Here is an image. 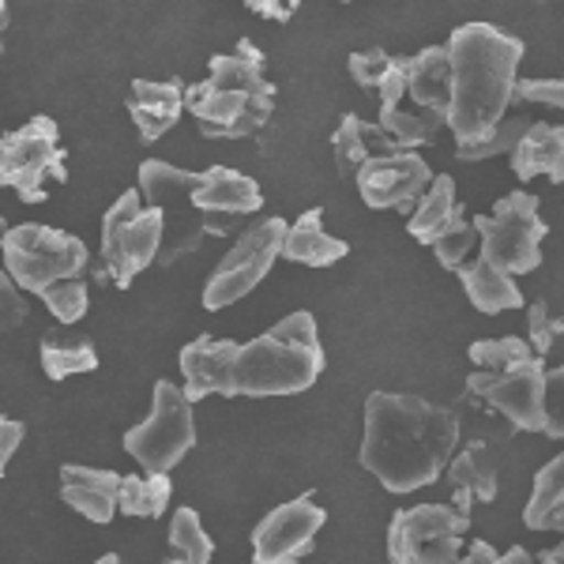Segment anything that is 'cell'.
<instances>
[{
	"instance_id": "obj_8",
	"label": "cell",
	"mask_w": 564,
	"mask_h": 564,
	"mask_svg": "<svg viewBox=\"0 0 564 564\" xmlns=\"http://www.w3.org/2000/svg\"><path fill=\"white\" fill-rule=\"evenodd\" d=\"M45 181H68V151L53 117H31L23 129L0 135V188L20 193L23 204H42Z\"/></svg>"
},
{
	"instance_id": "obj_13",
	"label": "cell",
	"mask_w": 564,
	"mask_h": 564,
	"mask_svg": "<svg viewBox=\"0 0 564 564\" xmlns=\"http://www.w3.org/2000/svg\"><path fill=\"white\" fill-rule=\"evenodd\" d=\"M327 523V512L313 497H297L271 508L252 531V564H302Z\"/></svg>"
},
{
	"instance_id": "obj_36",
	"label": "cell",
	"mask_w": 564,
	"mask_h": 564,
	"mask_svg": "<svg viewBox=\"0 0 564 564\" xmlns=\"http://www.w3.org/2000/svg\"><path fill=\"white\" fill-rule=\"evenodd\" d=\"M545 106V109H564V84L561 79H516L512 87V106Z\"/></svg>"
},
{
	"instance_id": "obj_35",
	"label": "cell",
	"mask_w": 564,
	"mask_h": 564,
	"mask_svg": "<svg viewBox=\"0 0 564 564\" xmlns=\"http://www.w3.org/2000/svg\"><path fill=\"white\" fill-rule=\"evenodd\" d=\"M475 245H478V234H475V226H470V218H467V226H459V230L444 234L441 241H433V252H436V260H441V268L459 271L463 263H470L467 257L475 252Z\"/></svg>"
},
{
	"instance_id": "obj_42",
	"label": "cell",
	"mask_w": 564,
	"mask_h": 564,
	"mask_svg": "<svg viewBox=\"0 0 564 564\" xmlns=\"http://www.w3.org/2000/svg\"><path fill=\"white\" fill-rule=\"evenodd\" d=\"M494 564H534V557L523 550V545H512V550H508V553H497Z\"/></svg>"
},
{
	"instance_id": "obj_25",
	"label": "cell",
	"mask_w": 564,
	"mask_h": 564,
	"mask_svg": "<svg viewBox=\"0 0 564 564\" xmlns=\"http://www.w3.org/2000/svg\"><path fill=\"white\" fill-rule=\"evenodd\" d=\"M42 369L50 380H68L79 372L98 369V350L84 332H72L68 324H57L42 335Z\"/></svg>"
},
{
	"instance_id": "obj_12",
	"label": "cell",
	"mask_w": 564,
	"mask_h": 564,
	"mask_svg": "<svg viewBox=\"0 0 564 564\" xmlns=\"http://www.w3.org/2000/svg\"><path fill=\"white\" fill-rule=\"evenodd\" d=\"M470 395H481L494 411H500L520 433H545L550 430V417H545V361L542 358H523L508 369H481L470 372L467 380Z\"/></svg>"
},
{
	"instance_id": "obj_20",
	"label": "cell",
	"mask_w": 564,
	"mask_h": 564,
	"mask_svg": "<svg viewBox=\"0 0 564 564\" xmlns=\"http://www.w3.org/2000/svg\"><path fill=\"white\" fill-rule=\"evenodd\" d=\"M459 226H467V212H463V204H459L456 181L448 174H436L430 181V188L422 193V199L414 204L406 230H411L414 241L433 245V241H441L444 234L459 230Z\"/></svg>"
},
{
	"instance_id": "obj_19",
	"label": "cell",
	"mask_w": 564,
	"mask_h": 564,
	"mask_svg": "<svg viewBox=\"0 0 564 564\" xmlns=\"http://www.w3.org/2000/svg\"><path fill=\"white\" fill-rule=\"evenodd\" d=\"M444 475H448L452 489H456V512L470 516V505H494L497 500V463L489 456V448L481 441H470L467 448L452 452V459L444 463Z\"/></svg>"
},
{
	"instance_id": "obj_39",
	"label": "cell",
	"mask_w": 564,
	"mask_h": 564,
	"mask_svg": "<svg viewBox=\"0 0 564 564\" xmlns=\"http://www.w3.org/2000/svg\"><path fill=\"white\" fill-rule=\"evenodd\" d=\"M561 384H564V377H561V369H553V372H545V417H550V430H553V441H561L564 436V425H561Z\"/></svg>"
},
{
	"instance_id": "obj_18",
	"label": "cell",
	"mask_w": 564,
	"mask_h": 564,
	"mask_svg": "<svg viewBox=\"0 0 564 564\" xmlns=\"http://www.w3.org/2000/svg\"><path fill=\"white\" fill-rule=\"evenodd\" d=\"M406 95L414 98L417 113L444 124L452 102V65L444 45H430V50L406 57Z\"/></svg>"
},
{
	"instance_id": "obj_38",
	"label": "cell",
	"mask_w": 564,
	"mask_h": 564,
	"mask_svg": "<svg viewBox=\"0 0 564 564\" xmlns=\"http://www.w3.org/2000/svg\"><path fill=\"white\" fill-rule=\"evenodd\" d=\"M23 436H26V425L20 422V417L0 414V478L8 475V463H12V456L20 452Z\"/></svg>"
},
{
	"instance_id": "obj_24",
	"label": "cell",
	"mask_w": 564,
	"mask_h": 564,
	"mask_svg": "<svg viewBox=\"0 0 564 564\" xmlns=\"http://www.w3.org/2000/svg\"><path fill=\"white\" fill-rule=\"evenodd\" d=\"M463 290H467L470 305L478 308V313L486 316H497V313H508V308H520L523 305V294L520 286H516V275H505L500 268H494V263L486 260H475V263H463V268L456 271Z\"/></svg>"
},
{
	"instance_id": "obj_21",
	"label": "cell",
	"mask_w": 564,
	"mask_h": 564,
	"mask_svg": "<svg viewBox=\"0 0 564 564\" xmlns=\"http://www.w3.org/2000/svg\"><path fill=\"white\" fill-rule=\"evenodd\" d=\"M350 252L347 241L332 238L324 230V207H308L305 215H297V223L286 226L279 245V257L290 263H305V268H327L339 263Z\"/></svg>"
},
{
	"instance_id": "obj_27",
	"label": "cell",
	"mask_w": 564,
	"mask_h": 564,
	"mask_svg": "<svg viewBox=\"0 0 564 564\" xmlns=\"http://www.w3.org/2000/svg\"><path fill=\"white\" fill-rule=\"evenodd\" d=\"M170 497H174L170 475H129L117 486V512L132 516V520H159L170 508Z\"/></svg>"
},
{
	"instance_id": "obj_31",
	"label": "cell",
	"mask_w": 564,
	"mask_h": 564,
	"mask_svg": "<svg viewBox=\"0 0 564 564\" xmlns=\"http://www.w3.org/2000/svg\"><path fill=\"white\" fill-rule=\"evenodd\" d=\"M42 302L50 308L53 316H57V324H76L87 316V305H90V294H87V282L84 279H61L53 282L50 290H42Z\"/></svg>"
},
{
	"instance_id": "obj_43",
	"label": "cell",
	"mask_w": 564,
	"mask_h": 564,
	"mask_svg": "<svg viewBox=\"0 0 564 564\" xmlns=\"http://www.w3.org/2000/svg\"><path fill=\"white\" fill-rule=\"evenodd\" d=\"M539 564H564V545H553V550L539 553Z\"/></svg>"
},
{
	"instance_id": "obj_30",
	"label": "cell",
	"mask_w": 564,
	"mask_h": 564,
	"mask_svg": "<svg viewBox=\"0 0 564 564\" xmlns=\"http://www.w3.org/2000/svg\"><path fill=\"white\" fill-rule=\"evenodd\" d=\"M531 124L527 113H505L500 121L481 135L478 143H467V148H456V159L459 162H486V159H497V154H508L520 143L523 129Z\"/></svg>"
},
{
	"instance_id": "obj_10",
	"label": "cell",
	"mask_w": 564,
	"mask_h": 564,
	"mask_svg": "<svg viewBox=\"0 0 564 564\" xmlns=\"http://www.w3.org/2000/svg\"><path fill=\"white\" fill-rule=\"evenodd\" d=\"M470 516L452 505H414L391 516L388 561L391 564H452L463 553Z\"/></svg>"
},
{
	"instance_id": "obj_5",
	"label": "cell",
	"mask_w": 564,
	"mask_h": 564,
	"mask_svg": "<svg viewBox=\"0 0 564 564\" xmlns=\"http://www.w3.org/2000/svg\"><path fill=\"white\" fill-rule=\"evenodd\" d=\"M0 252H4V275L31 294H42L61 279H84L90 263L87 245L76 234L39 223H20L4 230Z\"/></svg>"
},
{
	"instance_id": "obj_17",
	"label": "cell",
	"mask_w": 564,
	"mask_h": 564,
	"mask_svg": "<svg viewBox=\"0 0 564 564\" xmlns=\"http://www.w3.org/2000/svg\"><path fill=\"white\" fill-rule=\"evenodd\" d=\"M117 486H121L117 470H95L79 467V463L61 467V500L98 527L117 516Z\"/></svg>"
},
{
	"instance_id": "obj_41",
	"label": "cell",
	"mask_w": 564,
	"mask_h": 564,
	"mask_svg": "<svg viewBox=\"0 0 564 564\" xmlns=\"http://www.w3.org/2000/svg\"><path fill=\"white\" fill-rule=\"evenodd\" d=\"M494 557H497V550L489 542H481V539H475L467 545V550L459 553V561H452V564H494Z\"/></svg>"
},
{
	"instance_id": "obj_34",
	"label": "cell",
	"mask_w": 564,
	"mask_h": 564,
	"mask_svg": "<svg viewBox=\"0 0 564 564\" xmlns=\"http://www.w3.org/2000/svg\"><path fill=\"white\" fill-rule=\"evenodd\" d=\"M399 65V57H391L388 50H380V45H369V50H358L350 53L347 68H350V79L358 84L361 90H377L380 84L388 79V72Z\"/></svg>"
},
{
	"instance_id": "obj_16",
	"label": "cell",
	"mask_w": 564,
	"mask_h": 564,
	"mask_svg": "<svg viewBox=\"0 0 564 564\" xmlns=\"http://www.w3.org/2000/svg\"><path fill=\"white\" fill-rule=\"evenodd\" d=\"M185 113V84L174 79H132L129 117L140 129L143 143L162 140Z\"/></svg>"
},
{
	"instance_id": "obj_26",
	"label": "cell",
	"mask_w": 564,
	"mask_h": 564,
	"mask_svg": "<svg viewBox=\"0 0 564 564\" xmlns=\"http://www.w3.org/2000/svg\"><path fill=\"white\" fill-rule=\"evenodd\" d=\"M531 531H564V456L550 459L534 475V494L523 508Z\"/></svg>"
},
{
	"instance_id": "obj_1",
	"label": "cell",
	"mask_w": 564,
	"mask_h": 564,
	"mask_svg": "<svg viewBox=\"0 0 564 564\" xmlns=\"http://www.w3.org/2000/svg\"><path fill=\"white\" fill-rule=\"evenodd\" d=\"M324 361L313 313L297 308L252 343L212 339V335L188 343L181 350V377H185L181 391L188 403H199L207 395H297L321 380Z\"/></svg>"
},
{
	"instance_id": "obj_44",
	"label": "cell",
	"mask_w": 564,
	"mask_h": 564,
	"mask_svg": "<svg viewBox=\"0 0 564 564\" xmlns=\"http://www.w3.org/2000/svg\"><path fill=\"white\" fill-rule=\"evenodd\" d=\"M8 20H12V15H8V0H0V50H4V31H8Z\"/></svg>"
},
{
	"instance_id": "obj_37",
	"label": "cell",
	"mask_w": 564,
	"mask_h": 564,
	"mask_svg": "<svg viewBox=\"0 0 564 564\" xmlns=\"http://www.w3.org/2000/svg\"><path fill=\"white\" fill-rule=\"evenodd\" d=\"M23 321H26V305L20 297V286H15V282L4 275V268H0V335L15 332Z\"/></svg>"
},
{
	"instance_id": "obj_14",
	"label": "cell",
	"mask_w": 564,
	"mask_h": 564,
	"mask_svg": "<svg viewBox=\"0 0 564 564\" xmlns=\"http://www.w3.org/2000/svg\"><path fill=\"white\" fill-rule=\"evenodd\" d=\"M358 193L372 212H414V204L430 188V162L417 151H391L380 159H369L354 174Z\"/></svg>"
},
{
	"instance_id": "obj_4",
	"label": "cell",
	"mask_w": 564,
	"mask_h": 564,
	"mask_svg": "<svg viewBox=\"0 0 564 564\" xmlns=\"http://www.w3.org/2000/svg\"><path fill=\"white\" fill-rule=\"evenodd\" d=\"M279 90L268 79V61L249 39L234 53L207 61V79L185 87V109L207 140H249L268 129Z\"/></svg>"
},
{
	"instance_id": "obj_40",
	"label": "cell",
	"mask_w": 564,
	"mask_h": 564,
	"mask_svg": "<svg viewBox=\"0 0 564 564\" xmlns=\"http://www.w3.org/2000/svg\"><path fill=\"white\" fill-rule=\"evenodd\" d=\"M245 4H249V12H257L260 20L290 23L297 8H302V0H245Z\"/></svg>"
},
{
	"instance_id": "obj_46",
	"label": "cell",
	"mask_w": 564,
	"mask_h": 564,
	"mask_svg": "<svg viewBox=\"0 0 564 564\" xmlns=\"http://www.w3.org/2000/svg\"><path fill=\"white\" fill-rule=\"evenodd\" d=\"M4 230H8V218H4V215H0V238H4Z\"/></svg>"
},
{
	"instance_id": "obj_3",
	"label": "cell",
	"mask_w": 564,
	"mask_h": 564,
	"mask_svg": "<svg viewBox=\"0 0 564 564\" xmlns=\"http://www.w3.org/2000/svg\"><path fill=\"white\" fill-rule=\"evenodd\" d=\"M444 50L452 65V102L444 124L456 132V148H467L512 109L523 42L494 23H463Z\"/></svg>"
},
{
	"instance_id": "obj_29",
	"label": "cell",
	"mask_w": 564,
	"mask_h": 564,
	"mask_svg": "<svg viewBox=\"0 0 564 564\" xmlns=\"http://www.w3.org/2000/svg\"><path fill=\"white\" fill-rule=\"evenodd\" d=\"M377 124L399 151H414V148H425V143H436V129H444L433 117L406 113V109H399V106H380Z\"/></svg>"
},
{
	"instance_id": "obj_9",
	"label": "cell",
	"mask_w": 564,
	"mask_h": 564,
	"mask_svg": "<svg viewBox=\"0 0 564 564\" xmlns=\"http://www.w3.org/2000/svg\"><path fill=\"white\" fill-rule=\"evenodd\" d=\"M196 448V417L185 391L159 380L151 391V414L124 433V452L140 463L143 475H170Z\"/></svg>"
},
{
	"instance_id": "obj_45",
	"label": "cell",
	"mask_w": 564,
	"mask_h": 564,
	"mask_svg": "<svg viewBox=\"0 0 564 564\" xmlns=\"http://www.w3.org/2000/svg\"><path fill=\"white\" fill-rule=\"evenodd\" d=\"M95 564H124V561L117 557V553H106V557H102V561H95Z\"/></svg>"
},
{
	"instance_id": "obj_11",
	"label": "cell",
	"mask_w": 564,
	"mask_h": 564,
	"mask_svg": "<svg viewBox=\"0 0 564 564\" xmlns=\"http://www.w3.org/2000/svg\"><path fill=\"white\" fill-rule=\"evenodd\" d=\"M282 234H286L282 218H263V223L249 226V230L230 245V252L218 260V268L212 271V279H207V286H204V305L212 308V313L241 302L245 294H252V290L268 279V271L275 268V260H279Z\"/></svg>"
},
{
	"instance_id": "obj_47",
	"label": "cell",
	"mask_w": 564,
	"mask_h": 564,
	"mask_svg": "<svg viewBox=\"0 0 564 564\" xmlns=\"http://www.w3.org/2000/svg\"><path fill=\"white\" fill-rule=\"evenodd\" d=\"M343 4H354V0H343Z\"/></svg>"
},
{
	"instance_id": "obj_28",
	"label": "cell",
	"mask_w": 564,
	"mask_h": 564,
	"mask_svg": "<svg viewBox=\"0 0 564 564\" xmlns=\"http://www.w3.org/2000/svg\"><path fill=\"white\" fill-rule=\"evenodd\" d=\"M215 542L204 531L196 508H177L174 523H170V553L166 564H212Z\"/></svg>"
},
{
	"instance_id": "obj_33",
	"label": "cell",
	"mask_w": 564,
	"mask_h": 564,
	"mask_svg": "<svg viewBox=\"0 0 564 564\" xmlns=\"http://www.w3.org/2000/svg\"><path fill=\"white\" fill-rule=\"evenodd\" d=\"M531 347H527V339L520 335H505V339H478L470 343V361H475L478 369H508L516 366V361L531 358Z\"/></svg>"
},
{
	"instance_id": "obj_7",
	"label": "cell",
	"mask_w": 564,
	"mask_h": 564,
	"mask_svg": "<svg viewBox=\"0 0 564 564\" xmlns=\"http://www.w3.org/2000/svg\"><path fill=\"white\" fill-rule=\"evenodd\" d=\"M478 234L481 260L500 268L505 275H527L542 263V241L550 226L539 215V196L534 193H508L497 199L489 215L470 218Z\"/></svg>"
},
{
	"instance_id": "obj_22",
	"label": "cell",
	"mask_w": 564,
	"mask_h": 564,
	"mask_svg": "<svg viewBox=\"0 0 564 564\" xmlns=\"http://www.w3.org/2000/svg\"><path fill=\"white\" fill-rule=\"evenodd\" d=\"M512 174L520 181H531L545 174L553 185L564 181V129L550 121H531L512 151Z\"/></svg>"
},
{
	"instance_id": "obj_15",
	"label": "cell",
	"mask_w": 564,
	"mask_h": 564,
	"mask_svg": "<svg viewBox=\"0 0 564 564\" xmlns=\"http://www.w3.org/2000/svg\"><path fill=\"white\" fill-rule=\"evenodd\" d=\"M185 199L196 215H223V218L252 215L263 207V193L257 181L249 174H238V170H230V166H212V170L193 174L188 177Z\"/></svg>"
},
{
	"instance_id": "obj_2",
	"label": "cell",
	"mask_w": 564,
	"mask_h": 564,
	"mask_svg": "<svg viewBox=\"0 0 564 564\" xmlns=\"http://www.w3.org/2000/svg\"><path fill=\"white\" fill-rule=\"evenodd\" d=\"M459 433L463 422L452 406L403 391H369L358 463L388 494L403 497L444 475V463L459 448Z\"/></svg>"
},
{
	"instance_id": "obj_32",
	"label": "cell",
	"mask_w": 564,
	"mask_h": 564,
	"mask_svg": "<svg viewBox=\"0 0 564 564\" xmlns=\"http://www.w3.org/2000/svg\"><path fill=\"white\" fill-rule=\"evenodd\" d=\"M561 332L564 324L550 313L545 302H531L527 305V347L534 350V358H550V354H561Z\"/></svg>"
},
{
	"instance_id": "obj_6",
	"label": "cell",
	"mask_w": 564,
	"mask_h": 564,
	"mask_svg": "<svg viewBox=\"0 0 564 564\" xmlns=\"http://www.w3.org/2000/svg\"><path fill=\"white\" fill-rule=\"evenodd\" d=\"M166 238V212L143 207L135 188L121 193L102 218V263L106 279L113 286L129 290L140 271H148L162 252Z\"/></svg>"
},
{
	"instance_id": "obj_23",
	"label": "cell",
	"mask_w": 564,
	"mask_h": 564,
	"mask_svg": "<svg viewBox=\"0 0 564 564\" xmlns=\"http://www.w3.org/2000/svg\"><path fill=\"white\" fill-rule=\"evenodd\" d=\"M332 151H335V170H339V177H354L369 159H380V154H391L399 148L380 132V124H369L366 117L347 113L339 121V129L332 132Z\"/></svg>"
}]
</instances>
